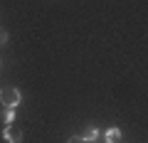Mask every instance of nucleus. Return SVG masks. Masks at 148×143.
<instances>
[{"instance_id":"4","label":"nucleus","mask_w":148,"mask_h":143,"mask_svg":"<svg viewBox=\"0 0 148 143\" xmlns=\"http://www.w3.org/2000/svg\"><path fill=\"white\" fill-rule=\"evenodd\" d=\"M82 138H84L86 143H94L96 138H99V128H86V131L82 133Z\"/></svg>"},{"instance_id":"3","label":"nucleus","mask_w":148,"mask_h":143,"mask_svg":"<svg viewBox=\"0 0 148 143\" xmlns=\"http://www.w3.org/2000/svg\"><path fill=\"white\" fill-rule=\"evenodd\" d=\"M104 138H106V143H119L121 141V131H119V128H109V131L104 133Z\"/></svg>"},{"instance_id":"7","label":"nucleus","mask_w":148,"mask_h":143,"mask_svg":"<svg viewBox=\"0 0 148 143\" xmlns=\"http://www.w3.org/2000/svg\"><path fill=\"white\" fill-rule=\"evenodd\" d=\"M69 143H86V141L82 136H72V138H69Z\"/></svg>"},{"instance_id":"6","label":"nucleus","mask_w":148,"mask_h":143,"mask_svg":"<svg viewBox=\"0 0 148 143\" xmlns=\"http://www.w3.org/2000/svg\"><path fill=\"white\" fill-rule=\"evenodd\" d=\"M5 44H8V32L0 30V47H5Z\"/></svg>"},{"instance_id":"5","label":"nucleus","mask_w":148,"mask_h":143,"mask_svg":"<svg viewBox=\"0 0 148 143\" xmlns=\"http://www.w3.org/2000/svg\"><path fill=\"white\" fill-rule=\"evenodd\" d=\"M15 121V109H8V114H5V123H12Z\"/></svg>"},{"instance_id":"1","label":"nucleus","mask_w":148,"mask_h":143,"mask_svg":"<svg viewBox=\"0 0 148 143\" xmlns=\"http://www.w3.org/2000/svg\"><path fill=\"white\" fill-rule=\"evenodd\" d=\"M20 91L12 89V86H3L0 89V104L5 106V109H17V104H20Z\"/></svg>"},{"instance_id":"2","label":"nucleus","mask_w":148,"mask_h":143,"mask_svg":"<svg viewBox=\"0 0 148 143\" xmlns=\"http://www.w3.org/2000/svg\"><path fill=\"white\" fill-rule=\"evenodd\" d=\"M3 136H5V141H8V143H20V141H22V131H17L12 123H8V126H5Z\"/></svg>"}]
</instances>
